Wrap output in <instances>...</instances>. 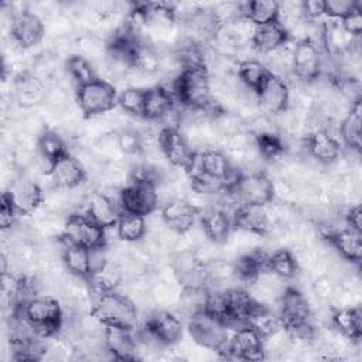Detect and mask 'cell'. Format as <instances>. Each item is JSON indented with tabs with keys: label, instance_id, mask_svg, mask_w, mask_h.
I'll return each mask as SVG.
<instances>
[{
	"label": "cell",
	"instance_id": "5",
	"mask_svg": "<svg viewBox=\"0 0 362 362\" xmlns=\"http://www.w3.org/2000/svg\"><path fill=\"white\" fill-rule=\"evenodd\" d=\"M76 103L85 117L99 116L116 107L117 92L112 82L98 78L76 88Z\"/></svg>",
	"mask_w": 362,
	"mask_h": 362
},
{
	"label": "cell",
	"instance_id": "4",
	"mask_svg": "<svg viewBox=\"0 0 362 362\" xmlns=\"http://www.w3.org/2000/svg\"><path fill=\"white\" fill-rule=\"evenodd\" d=\"M228 325L229 324L225 321L218 320L204 311H199L188 318V331L191 339L209 351H216L223 355H226L230 338Z\"/></svg>",
	"mask_w": 362,
	"mask_h": 362
},
{
	"label": "cell",
	"instance_id": "17",
	"mask_svg": "<svg viewBox=\"0 0 362 362\" xmlns=\"http://www.w3.org/2000/svg\"><path fill=\"white\" fill-rule=\"evenodd\" d=\"M307 154L317 163L327 165L342 154L341 141L327 130L311 132L304 139Z\"/></svg>",
	"mask_w": 362,
	"mask_h": 362
},
{
	"label": "cell",
	"instance_id": "51",
	"mask_svg": "<svg viewBox=\"0 0 362 362\" xmlns=\"http://www.w3.org/2000/svg\"><path fill=\"white\" fill-rule=\"evenodd\" d=\"M303 14L304 18L308 21H315L324 16V1L321 0H311L303 1Z\"/></svg>",
	"mask_w": 362,
	"mask_h": 362
},
{
	"label": "cell",
	"instance_id": "16",
	"mask_svg": "<svg viewBox=\"0 0 362 362\" xmlns=\"http://www.w3.org/2000/svg\"><path fill=\"white\" fill-rule=\"evenodd\" d=\"M85 215L102 228H112L117 223L122 209L117 202L99 191H89L85 202Z\"/></svg>",
	"mask_w": 362,
	"mask_h": 362
},
{
	"label": "cell",
	"instance_id": "23",
	"mask_svg": "<svg viewBox=\"0 0 362 362\" xmlns=\"http://www.w3.org/2000/svg\"><path fill=\"white\" fill-rule=\"evenodd\" d=\"M160 212L165 223L178 233L188 230L195 223L197 216L199 215V211L192 206L185 198H177L164 204Z\"/></svg>",
	"mask_w": 362,
	"mask_h": 362
},
{
	"label": "cell",
	"instance_id": "25",
	"mask_svg": "<svg viewBox=\"0 0 362 362\" xmlns=\"http://www.w3.org/2000/svg\"><path fill=\"white\" fill-rule=\"evenodd\" d=\"M331 325L346 338L358 342L362 334V313L356 307H332L329 315Z\"/></svg>",
	"mask_w": 362,
	"mask_h": 362
},
{
	"label": "cell",
	"instance_id": "37",
	"mask_svg": "<svg viewBox=\"0 0 362 362\" xmlns=\"http://www.w3.org/2000/svg\"><path fill=\"white\" fill-rule=\"evenodd\" d=\"M132 66L141 74L157 76L160 74V52L158 49L148 44L140 42L133 54Z\"/></svg>",
	"mask_w": 362,
	"mask_h": 362
},
{
	"label": "cell",
	"instance_id": "31",
	"mask_svg": "<svg viewBox=\"0 0 362 362\" xmlns=\"http://www.w3.org/2000/svg\"><path fill=\"white\" fill-rule=\"evenodd\" d=\"M37 151L38 154L51 165L54 161L68 154V143L58 132L52 129H45L37 137Z\"/></svg>",
	"mask_w": 362,
	"mask_h": 362
},
{
	"label": "cell",
	"instance_id": "27",
	"mask_svg": "<svg viewBox=\"0 0 362 362\" xmlns=\"http://www.w3.org/2000/svg\"><path fill=\"white\" fill-rule=\"evenodd\" d=\"M288 40L286 30L277 23H270L264 25L255 27V33L252 37V47L256 54H269L279 47H281Z\"/></svg>",
	"mask_w": 362,
	"mask_h": 362
},
{
	"label": "cell",
	"instance_id": "14",
	"mask_svg": "<svg viewBox=\"0 0 362 362\" xmlns=\"http://www.w3.org/2000/svg\"><path fill=\"white\" fill-rule=\"evenodd\" d=\"M160 144L165 158L173 167L185 170L189 165L195 151L178 127H163L160 132Z\"/></svg>",
	"mask_w": 362,
	"mask_h": 362
},
{
	"label": "cell",
	"instance_id": "28",
	"mask_svg": "<svg viewBox=\"0 0 362 362\" xmlns=\"http://www.w3.org/2000/svg\"><path fill=\"white\" fill-rule=\"evenodd\" d=\"M62 262L68 270V273L89 279L90 267H89V250L85 246L74 245L65 242L62 238Z\"/></svg>",
	"mask_w": 362,
	"mask_h": 362
},
{
	"label": "cell",
	"instance_id": "39",
	"mask_svg": "<svg viewBox=\"0 0 362 362\" xmlns=\"http://www.w3.org/2000/svg\"><path fill=\"white\" fill-rule=\"evenodd\" d=\"M246 324L255 328L262 337H266L283 327V321L279 313L273 311L272 307H266L260 304H257V307L253 310Z\"/></svg>",
	"mask_w": 362,
	"mask_h": 362
},
{
	"label": "cell",
	"instance_id": "41",
	"mask_svg": "<svg viewBox=\"0 0 362 362\" xmlns=\"http://www.w3.org/2000/svg\"><path fill=\"white\" fill-rule=\"evenodd\" d=\"M146 89L136 86H126L117 93V106L130 116L143 117Z\"/></svg>",
	"mask_w": 362,
	"mask_h": 362
},
{
	"label": "cell",
	"instance_id": "30",
	"mask_svg": "<svg viewBox=\"0 0 362 362\" xmlns=\"http://www.w3.org/2000/svg\"><path fill=\"white\" fill-rule=\"evenodd\" d=\"M226 296H228L230 322L246 324L247 318L250 317L253 310L257 307V303L253 300V297L249 294L247 290L240 287L226 290Z\"/></svg>",
	"mask_w": 362,
	"mask_h": 362
},
{
	"label": "cell",
	"instance_id": "43",
	"mask_svg": "<svg viewBox=\"0 0 362 362\" xmlns=\"http://www.w3.org/2000/svg\"><path fill=\"white\" fill-rule=\"evenodd\" d=\"M202 311L218 318V320L225 321L226 324H230L226 290L206 288V296H205V303H204Z\"/></svg>",
	"mask_w": 362,
	"mask_h": 362
},
{
	"label": "cell",
	"instance_id": "44",
	"mask_svg": "<svg viewBox=\"0 0 362 362\" xmlns=\"http://www.w3.org/2000/svg\"><path fill=\"white\" fill-rule=\"evenodd\" d=\"M189 185H191V191H194L199 195L211 197V198L228 191L226 184L223 182L222 178L214 177V175L206 174L204 171L191 177L189 178Z\"/></svg>",
	"mask_w": 362,
	"mask_h": 362
},
{
	"label": "cell",
	"instance_id": "7",
	"mask_svg": "<svg viewBox=\"0 0 362 362\" xmlns=\"http://www.w3.org/2000/svg\"><path fill=\"white\" fill-rule=\"evenodd\" d=\"M120 209L147 216L158 206L156 184L150 181H130L119 197Z\"/></svg>",
	"mask_w": 362,
	"mask_h": 362
},
{
	"label": "cell",
	"instance_id": "20",
	"mask_svg": "<svg viewBox=\"0 0 362 362\" xmlns=\"http://www.w3.org/2000/svg\"><path fill=\"white\" fill-rule=\"evenodd\" d=\"M232 225L235 228L266 236L272 223L266 211V205L240 204L235 208L232 215Z\"/></svg>",
	"mask_w": 362,
	"mask_h": 362
},
{
	"label": "cell",
	"instance_id": "50",
	"mask_svg": "<svg viewBox=\"0 0 362 362\" xmlns=\"http://www.w3.org/2000/svg\"><path fill=\"white\" fill-rule=\"evenodd\" d=\"M89 267H90V274L102 269L107 262H109V249L107 245H99L89 247Z\"/></svg>",
	"mask_w": 362,
	"mask_h": 362
},
{
	"label": "cell",
	"instance_id": "1",
	"mask_svg": "<svg viewBox=\"0 0 362 362\" xmlns=\"http://www.w3.org/2000/svg\"><path fill=\"white\" fill-rule=\"evenodd\" d=\"M174 93L185 107L204 110L212 117L221 107L214 103L209 72L205 65H189L173 82Z\"/></svg>",
	"mask_w": 362,
	"mask_h": 362
},
{
	"label": "cell",
	"instance_id": "42",
	"mask_svg": "<svg viewBox=\"0 0 362 362\" xmlns=\"http://www.w3.org/2000/svg\"><path fill=\"white\" fill-rule=\"evenodd\" d=\"M201 158H202V171L222 180H225V177L232 168L225 153L216 148L201 151Z\"/></svg>",
	"mask_w": 362,
	"mask_h": 362
},
{
	"label": "cell",
	"instance_id": "2",
	"mask_svg": "<svg viewBox=\"0 0 362 362\" xmlns=\"http://www.w3.org/2000/svg\"><path fill=\"white\" fill-rule=\"evenodd\" d=\"M92 313L105 325H119L136 329L139 321V310L123 294L115 291L95 293Z\"/></svg>",
	"mask_w": 362,
	"mask_h": 362
},
{
	"label": "cell",
	"instance_id": "24",
	"mask_svg": "<svg viewBox=\"0 0 362 362\" xmlns=\"http://www.w3.org/2000/svg\"><path fill=\"white\" fill-rule=\"evenodd\" d=\"M199 214V222L206 238L215 243H223L232 230V219L228 212L222 208L211 206Z\"/></svg>",
	"mask_w": 362,
	"mask_h": 362
},
{
	"label": "cell",
	"instance_id": "45",
	"mask_svg": "<svg viewBox=\"0 0 362 362\" xmlns=\"http://www.w3.org/2000/svg\"><path fill=\"white\" fill-rule=\"evenodd\" d=\"M311 281H313L311 291H313L315 300L322 301V303H331V300L337 291V287H338L335 277L328 273V274L318 276V277L313 279Z\"/></svg>",
	"mask_w": 362,
	"mask_h": 362
},
{
	"label": "cell",
	"instance_id": "35",
	"mask_svg": "<svg viewBox=\"0 0 362 362\" xmlns=\"http://www.w3.org/2000/svg\"><path fill=\"white\" fill-rule=\"evenodd\" d=\"M242 16L256 27L274 23L279 17V3L273 0H255L243 3Z\"/></svg>",
	"mask_w": 362,
	"mask_h": 362
},
{
	"label": "cell",
	"instance_id": "33",
	"mask_svg": "<svg viewBox=\"0 0 362 362\" xmlns=\"http://www.w3.org/2000/svg\"><path fill=\"white\" fill-rule=\"evenodd\" d=\"M116 232L119 239L123 242H129V243L140 242L147 233L146 216L122 211L116 223Z\"/></svg>",
	"mask_w": 362,
	"mask_h": 362
},
{
	"label": "cell",
	"instance_id": "38",
	"mask_svg": "<svg viewBox=\"0 0 362 362\" xmlns=\"http://www.w3.org/2000/svg\"><path fill=\"white\" fill-rule=\"evenodd\" d=\"M65 69L71 81L76 85V88L99 78L95 65L88 58L78 54H72L68 57L65 62Z\"/></svg>",
	"mask_w": 362,
	"mask_h": 362
},
{
	"label": "cell",
	"instance_id": "3",
	"mask_svg": "<svg viewBox=\"0 0 362 362\" xmlns=\"http://www.w3.org/2000/svg\"><path fill=\"white\" fill-rule=\"evenodd\" d=\"M21 307L27 318L33 322L37 334L47 339L59 332L64 321V311L59 301L48 294H38L28 300Z\"/></svg>",
	"mask_w": 362,
	"mask_h": 362
},
{
	"label": "cell",
	"instance_id": "47",
	"mask_svg": "<svg viewBox=\"0 0 362 362\" xmlns=\"http://www.w3.org/2000/svg\"><path fill=\"white\" fill-rule=\"evenodd\" d=\"M356 6V1L352 0H328L324 1V16H328L331 20H342L351 10Z\"/></svg>",
	"mask_w": 362,
	"mask_h": 362
},
{
	"label": "cell",
	"instance_id": "26",
	"mask_svg": "<svg viewBox=\"0 0 362 362\" xmlns=\"http://www.w3.org/2000/svg\"><path fill=\"white\" fill-rule=\"evenodd\" d=\"M174 109L173 95L161 85H156L146 92L143 119L148 122H161Z\"/></svg>",
	"mask_w": 362,
	"mask_h": 362
},
{
	"label": "cell",
	"instance_id": "32",
	"mask_svg": "<svg viewBox=\"0 0 362 362\" xmlns=\"http://www.w3.org/2000/svg\"><path fill=\"white\" fill-rule=\"evenodd\" d=\"M339 137L348 150H361V100L355 102L339 122Z\"/></svg>",
	"mask_w": 362,
	"mask_h": 362
},
{
	"label": "cell",
	"instance_id": "48",
	"mask_svg": "<svg viewBox=\"0 0 362 362\" xmlns=\"http://www.w3.org/2000/svg\"><path fill=\"white\" fill-rule=\"evenodd\" d=\"M20 214L17 212L16 206L13 205L10 197L4 191L1 195V204H0V225L3 230H8L16 225L17 216Z\"/></svg>",
	"mask_w": 362,
	"mask_h": 362
},
{
	"label": "cell",
	"instance_id": "18",
	"mask_svg": "<svg viewBox=\"0 0 362 362\" xmlns=\"http://www.w3.org/2000/svg\"><path fill=\"white\" fill-rule=\"evenodd\" d=\"M146 328L163 345L174 346L182 338V322L174 313L168 310H158L150 314Z\"/></svg>",
	"mask_w": 362,
	"mask_h": 362
},
{
	"label": "cell",
	"instance_id": "10",
	"mask_svg": "<svg viewBox=\"0 0 362 362\" xmlns=\"http://www.w3.org/2000/svg\"><path fill=\"white\" fill-rule=\"evenodd\" d=\"M322 55L318 45L310 40L298 41L293 54V75L304 83H311L321 75Z\"/></svg>",
	"mask_w": 362,
	"mask_h": 362
},
{
	"label": "cell",
	"instance_id": "22",
	"mask_svg": "<svg viewBox=\"0 0 362 362\" xmlns=\"http://www.w3.org/2000/svg\"><path fill=\"white\" fill-rule=\"evenodd\" d=\"M328 245L341 256V259L359 263L362 255V240L361 232H356L351 228H339L332 230L325 236Z\"/></svg>",
	"mask_w": 362,
	"mask_h": 362
},
{
	"label": "cell",
	"instance_id": "21",
	"mask_svg": "<svg viewBox=\"0 0 362 362\" xmlns=\"http://www.w3.org/2000/svg\"><path fill=\"white\" fill-rule=\"evenodd\" d=\"M134 329L106 325L105 328V345L107 352L115 359H136V335Z\"/></svg>",
	"mask_w": 362,
	"mask_h": 362
},
{
	"label": "cell",
	"instance_id": "15",
	"mask_svg": "<svg viewBox=\"0 0 362 362\" xmlns=\"http://www.w3.org/2000/svg\"><path fill=\"white\" fill-rule=\"evenodd\" d=\"M256 95L257 105L266 115L273 116L288 107V83L276 75H270Z\"/></svg>",
	"mask_w": 362,
	"mask_h": 362
},
{
	"label": "cell",
	"instance_id": "36",
	"mask_svg": "<svg viewBox=\"0 0 362 362\" xmlns=\"http://www.w3.org/2000/svg\"><path fill=\"white\" fill-rule=\"evenodd\" d=\"M72 45L75 47L78 55L88 58L92 64L98 62L106 55V42L100 35L92 31H83L78 34L74 38Z\"/></svg>",
	"mask_w": 362,
	"mask_h": 362
},
{
	"label": "cell",
	"instance_id": "34",
	"mask_svg": "<svg viewBox=\"0 0 362 362\" xmlns=\"http://www.w3.org/2000/svg\"><path fill=\"white\" fill-rule=\"evenodd\" d=\"M236 75L243 85H246L249 89L257 93V90L262 88V85L266 82V79L272 74L260 59L252 58V59L238 61Z\"/></svg>",
	"mask_w": 362,
	"mask_h": 362
},
{
	"label": "cell",
	"instance_id": "11",
	"mask_svg": "<svg viewBox=\"0 0 362 362\" xmlns=\"http://www.w3.org/2000/svg\"><path fill=\"white\" fill-rule=\"evenodd\" d=\"M44 35V21L30 10L13 17L10 23V40H13L23 49L38 45L42 41Z\"/></svg>",
	"mask_w": 362,
	"mask_h": 362
},
{
	"label": "cell",
	"instance_id": "52",
	"mask_svg": "<svg viewBox=\"0 0 362 362\" xmlns=\"http://www.w3.org/2000/svg\"><path fill=\"white\" fill-rule=\"evenodd\" d=\"M345 222H346V226L356 230V232H361L362 230V212H361V206L359 204L356 205H351L345 214Z\"/></svg>",
	"mask_w": 362,
	"mask_h": 362
},
{
	"label": "cell",
	"instance_id": "6",
	"mask_svg": "<svg viewBox=\"0 0 362 362\" xmlns=\"http://www.w3.org/2000/svg\"><path fill=\"white\" fill-rule=\"evenodd\" d=\"M238 205H267L273 201V180L264 171L242 174L239 182L228 189Z\"/></svg>",
	"mask_w": 362,
	"mask_h": 362
},
{
	"label": "cell",
	"instance_id": "13",
	"mask_svg": "<svg viewBox=\"0 0 362 362\" xmlns=\"http://www.w3.org/2000/svg\"><path fill=\"white\" fill-rule=\"evenodd\" d=\"M47 90L48 85L30 71L16 76L13 82V98L20 107L27 110L41 106Z\"/></svg>",
	"mask_w": 362,
	"mask_h": 362
},
{
	"label": "cell",
	"instance_id": "9",
	"mask_svg": "<svg viewBox=\"0 0 362 362\" xmlns=\"http://www.w3.org/2000/svg\"><path fill=\"white\" fill-rule=\"evenodd\" d=\"M225 358H236L245 361L264 359L263 337L249 324H243L230 335Z\"/></svg>",
	"mask_w": 362,
	"mask_h": 362
},
{
	"label": "cell",
	"instance_id": "8",
	"mask_svg": "<svg viewBox=\"0 0 362 362\" xmlns=\"http://www.w3.org/2000/svg\"><path fill=\"white\" fill-rule=\"evenodd\" d=\"M62 239L68 243L81 245L88 249L99 245H106L105 228L93 222L86 215L79 214H71L66 218Z\"/></svg>",
	"mask_w": 362,
	"mask_h": 362
},
{
	"label": "cell",
	"instance_id": "49",
	"mask_svg": "<svg viewBox=\"0 0 362 362\" xmlns=\"http://www.w3.org/2000/svg\"><path fill=\"white\" fill-rule=\"evenodd\" d=\"M361 4L356 1V6L351 10L349 14H346L341 21V25L354 37L361 35L362 33V13H361Z\"/></svg>",
	"mask_w": 362,
	"mask_h": 362
},
{
	"label": "cell",
	"instance_id": "29",
	"mask_svg": "<svg viewBox=\"0 0 362 362\" xmlns=\"http://www.w3.org/2000/svg\"><path fill=\"white\" fill-rule=\"evenodd\" d=\"M89 281L95 293L115 291L123 284L124 273L117 262L109 259V262L102 269L89 276Z\"/></svg>",
	"mask_w": 362,
	"mask_h": 362
},
{
	"label": "cell",
	"instance_id": "46",
	"mask_svg": "<svg viewBox=\"0 0 362 362\" xmlns=\"http://www.w3.org/2000/svg\"><path fill=\"white\" fill-rule=\"evenodd\" d=\"M117 141L120 146L122 153L126 157L137 156L140 154V144H141V136L140 132H137L133 127H126L117 132Z\"/></svg>",
	"mask_w": 362,
	"mask_h": 362
},
{
	"label": "cell",
	"instance_id": "12",
	"mask_svg": "<svg viewBox=\"0 0 362 362\" xmlns=\"http://www.w3.org/2000/svg\"><path fill=\"white\" fill-rule=\"evenodd\" d=\"M10 197L17 212L21 215H30L42 204L44 189L35 181L25 175H20L14 180L6 191Z\"/></svg>",
	"mask_w": 362,
	"mask_h": 362
},
{
	"label": "cell",
	"instance_id": "19",
	"mask_svg": "<svg viewBox=\"0 0 362 362\" xmlns=\"http://www.w3.org/2000/svg\"><path fill=\"white\" fill-rule=\"evenodd\" d=\"M48 178L52 187L74 188L81 185L88 177L82 164L68 153L51 164Z\"/></svg>",
	"mask_w": 362,
	"mask_h": 362
},
{
	"label": "cell",
	"instance_id": "40",
	"mask_svg": "<svg viewBox=\"0 0 362 362\" xmlns=\"http://www.w3.org/2000/svg\"><path fill=\"white\" fill-rule=\"evenodd\" d=\"M269 270L284 280L294 279L298 272V264L294 253L290 249H274L269 253Z\"/></svg>",
	"mask_w": 362,
	"mask_h": 362
}]
</instances>
